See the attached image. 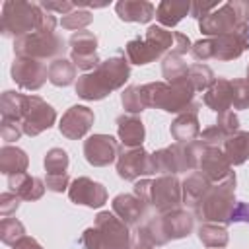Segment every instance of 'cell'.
<instances>
[{"instance_id":"cell-1","label":"cell","mask_w":249,"mask_h":249,"mask_svg":"<svg viewBox=\"0 0 249 249\" xmlns=\"http://www.w3.org/2000/svg\"><path fill=\"white\" fill-rule=\"evenodd\" d=\"M54 109L41 97H27L16 91H4L2 95V119L16 123L21 121V128L29 136H35L49 128L54 123Z\"/></svg>"},{"instance_id":"cell-2","label":"cell","mask_w":249,"mask_h":249,"mask_svg":"<svg viewBox=\"0 0 249 249\" xmlns=\"http://www.w3.org/2000/svg\"><path fill=\"white\" fill-rule=\"evenodd\" d=\"M2 33L6 37H23L35 31L54 33L56 19L53 14L43 12L41 4L29 2H4L2 6Z\"/></svg>"},{"instance_id":"cell-3","label":"cell","mask_w":249,"mask_h":249,"mask_svg":"<svg viewBox=\"0 0 249 249\" xmlns=\"http://www.w3.org/2000/svg\"><path fill=\"white\" fill-rule=\"evenodd\" d=\"M128 78V64L124 58H109L101 62L93 74H86L78 80L76 91L84 99H101L111 89L123 86Z\"/></svg>"},{"instance_id":"cell-4","label":"cell","mask_w":249,"mask_h":249,"mask_svg":"<svg viewBox=\"0 0 249 249\" xmlns=\"http://www.w3.org/2000/svg\"><path fill=\"white\" fill-rule=\"evenodd\" d=\"M249 23V2H226L212 10L208 16L198 19L200 31L204 35H228V33H247Z\"/></svg>"},{"instance_id":"cell-5","label":"cell","mask_w":249,"mask_h":249,"mask_svg":"<svg viewBox=\"0 0 249 249\" xmlns=\"http://www.w3.org/2000/svg\"><path fill=\"white\" fill-rule=\"evenodd\" d=\"M82 245L86 249H128L130 233L124 222L109 212H101L95 226L84 231Z\"/></svg>"},{"instance_id":"cell-6","label":"cell","mask_w":249,"mask_h":249,"mask_svg":"<svg viewBox=\"0 0 249 249\" xmlns=\"http://www.w3.org/2000/svg\"><path fill=\"white\" fill-rule=\"evenodd\" d=\"M173 41H175V33L165 31L160 25H152L142 39L138 37L126 45V56L134 64H148L154 58H160L167 49H171Z\"/></svg>"},{"instance_id":"cell-7","label":"cell","mask_w":249,"mask_h":249,"mask_svg":"<svg viewBox=\"0 0 249 249\" xmlns=\"http://www.w3.org/2000/svg\"><path fill=\"white\" fill-rule=\"evenodd\" d=\"M233 187H235V177L230 175L226 183L208 189V193L198 200L195 206L198 216L202 220H220V222H230L231 212H233Z\"/></svg>"},{"instance_id":"cell-8","label":"cell","mask_w":249,"mask_h":249,"mask_svg":"<svg viewBox=\"0 0 249 249\" xmlns=\"http://www.w3.org/2000/svg\"><path fill=\"white\" fill-rule=\"evenodd\" d=\"M247 45H249L247 33H228L195 43L191 53L196 60H206V58L230 60V58H237L247 49Z\"/></svg>"},{"instance_id":"cell-9","label":"cell","mask_w":249,"mask_h":249,"mask_svg":"<svg viewBox=\"0 0 249 249\" xmlns=\"http://www.w3.org/2000/svg\"><path fill=\"white\" fill-rule=\"evenodd\" d=\"M136 195L144 202H152L160 212H171L181 202V187L175 177H160L156 181L136 183Z\"/></svg>"},{"instance_id":"cell-10","label":"cell","mask_w":249,"mask_h":249,"mask_svg":"<svg viewBox=\"0 0 249 249\" xmlns=\"http://www.w3.org/2000/svg\"><path fill=\"white\" fill-rule=\"evenodd\" d=\"M14 51L18 53V56L47 58V56H56V54L64 53V43L56 33L35 31V33H29V35L16 39Z\"/></svg>"},{"instance_id":"cell-11","label":"cell","mask_w":249,"mask_h":249,"mask_svg":"<svg viewBox=\"0 0 249 249\" xmlns=\"http://www.w3.org/2000/svg\"><path fill=\"white\" fill-rule=\"evenodd\" d=\"M47 72L49 70L43 66V62H39L37 58H29V56H18L12 64L14 82H18L21 88H27V89L41 88L47 78Z\"/></svg>"},{"instance_id":"cell-12","label":"cell","mask_w":249,"mask_h":249,"mask_svg":"<svg viewBox=\"0 0 249 249\" xmlns=\"http://www.w3.org/2000/svg\"><path fill=\"white\" fill-rule=\"evenodd\" d=\"M70 45H72V58H74V64L76 66H80L84 70L99 66L97 54H95L97 39H95L93 33H89V31H78V33L72 35Z\"/></svg>"},{"instance_id":"cell-13","label":"cell","mask_w":249,"mask_h":249,"mask_svg":"<svg viewBox=\"0 0 249 249\" xmlns=\"http://www.w3.org/2000/svg\"><path fill=\"white\" fill-rule=\"evenodd\" d=\"M86 160L93 165H107L117 156V142L113 136L107 134H95L86 140L84 144Z\"/></svg>"},{"instance_id":"cell-14","label":"cell","mask_w":249,"mask_h":249,"mask_svg":"<svg viewBox=\"0 0 249 249\" xmlns=\"http://www.w3.org/2000/svg\"><path fill=\"white\" fill-rule=\"evenodd\" d=\"M66 165H68V156L60 148H53L47 158H45V169H47V187L51 191H64L68 183L66 175Z\"/></svg>"},{"instance_id":"cell-15","label":"cell","mask_w":249,"mask_h":249,"mask_svg":"<svg viewBox=\"0 0 249 249\" xmlns=\"http://www.w3.org/2000/svg\"><path fill=\"white\" fill-rule=\"evenodd\" d=\"M117 169H119V175L123 179H136L138 175L154 173L152 156H148L142 148H132L121 156Z\"/></svg>"},{"instance_id":"cell-16","label":"cell","mask_w":249,"mask_h":249,"mask_svg":"<svg viewBox=\"0 0 249 249\" xmlns=\"http://www.w3.org/2000/svg\"><path fill=\"white\" fill-rule=\"evenodd\" d=\"M93 123V113L88 107L76 105L72 107L60 121V132L68 138H80L84 136Z\"/></svg>"},{"instance_id":"cell-17","label":"cell","mask_w":249,"mask_h":249,"mask_svg":"<svg viewBox=\"0 0 249 249\" xmlns=\"http://www.w3.org/2000/svg\"><path fill=\"white\" fill-rule=\"evenodd\" d=\"M70 198L76 204H86V206H101L107 198L105 189L99 183H93L91 179L80 177L72 183L70 187Z\"/></svg>"},{"instance_id":"cell-18","label":"cell","mask_w":249,"mask_h":249,"mask_svg":"<svg viewBox=\"0 0 249 249\" xmlns=\"http://www.w3.org/2000/svg\"><path fill=\"white\" fill-rule=\"evenodd\" d=\"M198 163L202 167V173L208 179H222L224 175L230 173V161L228 158L214 146H206L202 144V152L198 154Z\"/></svg>"},{"instance_id":"cell-19","label":"cell","mask_w":249,"mask_h":249,"mask_svg":"<svg viewBox=\"0 0 249 249\" xmlns=\"http://www.w3.org/2000/svg\"><path fill=\"white\" fill-rule=\"evenodd\" d=\"M113 210L126 224H138L144 216V200L132 195H119L113 200Z\"/></svg>"},{"instance_id":"cell-20","label":"cell","mask_w":249,"mask_h":249,"mask_svg":"<svg viewBox=\"0 0 249 249\" xmlns=\"http://www.w3.org/2000/svg\"><path fill=\"white\" fill-rule=\"evenodd\" d=\"M204 103L218 113H224L233 105V91H231V82L228 80H218L204 95Z\"/></svg>"},{"instance_id":"cell-21","label":"cell","mask_w":249,"mask_h":249,"mask_svg":"<svg viewBox=\"0 0 249 249\" xmlns=\"http://www.w3.org/2000/svg\"><path fill=\"white\" fill-rule=\"evenodd\" d=\"M117 14L121 19L124 21H150L156 14V8L154 4L150 2H119L117 6Z\"/></svg>"},{"instance_id":"cell-22","label":"cell","mask_w":249,"mask_h":249,"mask_svg":"<svg viewBox=\"0 0 249 249\" xmlns=\"http://www.w3.org/2000/svg\"><path fill=\"white\" fill-rule=\"evenodd\" d=\"M10 189L14 193H18L21 198L33 200V198H39L43 195L45 187L37 177H29L27 173H19V175L10 177Z\"/></svg>"},{"instance_id":"cell-23","label":"cell","mask_w":249,"mask_h":249,"mask_svg":"<svg viewBox=\"0 0 249 249\" xmlns=\"http://www.w3.org/2000/svg\"><path fill=\"white\" fill-rule=\"evenodd\" d=\"M191 12V4L189 2H160L156 6V18L163 23V25H175L179 23L187 14Z\"/></svg>"},{"instance_id":"cell-24","label":"cell","mask_w":249,"mask_h":249,"mask_svg":"<svg viewBox=\"0 0 249 249\" xmlns=\"http://www.w3.org/2000/svg\"><path fill=\"white\" fill-rule=\"evenodd\" d=\"M119 136L124 146H138L144 140L142 121L136 117H119Z\"/></svg>"},{"instance_id":"cell-25","label":"cell","mask_w":249,"mask_h":249,"mask_svg":"<svg viewBox=\"0 0 249 249\" xmlns=\"http://www.w3.org/2000/svg\"><path fill=\"white\" fill-rule=\"evenodd\" d=\"M0 167H2V173L10 175V177H12V175L25 173L27 158H25V154H23L19 148L4 146L2 152H0Z\"/></svg>"},{"instance_id":"cell-26","label":"cell","mask_w":249,"mask_h":249,"mask_svg":"<svg viewBox=\"0 0 249 249\" xmlns=\"http://www.w3.org/2000/svg\"><path fill=\"white\" fill-rule=\"evenodd\" d=\"M226 158L230 163H243L249 158V132H237L224 142Z\"/></svg>"},{"instance_id":"cell-27","label":"cell","mask_w":249,"mask_h":249,"mask_svg":"<svg viewBox=\"0 0 249 249\" xmlns=\"http://www.w3.org/2000/svg\"><path fill=\"white\" fill-rule=\"evenodd\" d=\"M210 189V183H208V177L204 173H193L187 181H185V187H183V193H185V200L191 204V206H196L198 200L208 193Z\"/></svg>"},{"instance_id":"cell-28","label":"cell","mask_w":249,"mask_h":249,"mask_svg":"<svg viewBox=\"0 0 249 249\" xmlns=\"http://www.w3.org/2000/svg\"><path fill=\"white\" fill-rule=\"evenodd\" d=\"M47 76H49V80H51L54 86H68V84L74 80V76H76V68H74V64H70L68 60L56 58L54 62H51Z\"/></svg>"},{"instance_id":"cell-29","label":"cell","mask_w":249,"mask_h":249,"mask_svg":"<svg viewBox=\"0 0 249 249\" xmlns=\"http://www.w3.org/2000/svg\"><path fill=\"white\" fill-rule=\"evenodd\" d=\"M196 113H187V115H181L173 126H171V132L177 140H191L193 136L198 134V126H196Z\"/></svg>"},{"instance_id":"cell-30","label":"cell","mask_w":249,"mask_h":249,"mask_svg":"<svg viewBox=\"0 0 249 249\" xmlns=\"http://www.w3.org/2000/svg\"><path fill=\"white\" fill-rule=\"evenodd\" d=\"M198 237L208 247H224L228 243V233L224 228L218 226H202L198 231Z\"/></svg>"},{"instance_id":"cell-31","label":"cell","mask_w":249,"mask_h":249,"mask_svg":"<svg viewBox=\"0 0 249 249\" xmlns=\"http://www.w3.org/2000/svg\"><path fill=\"white\" fill-rule=\"evenodd\" d=\"M187 78H189V82H191V86L195 89H202V88L210 86V82H212V70L208 66H204V64H193L189 68Z\"/></svg>"},{"instance_id":"cell-32","label":"cell","mask_w":249,"mask_h":249,"mask_svg":"<svg viewBox=\"0 0 249 249\" xmlns=\"http://www.w3.org/2000/svg\"><path fill=\"white\" fill-rule=\"evenodd\" d=\"M21 237H23V226L14 218H4L2 220V239H4V243H16Z\"/></svg>"},{"instance_id":"cell-33","label":"cell","mask_w":249,"mask_h":249,"mask_svg":"<svg viewBox=\"0 0 249 249\" xmlns=\"http://www.w3.org/2000/svg\"><path fill=\"white\" fill-rule=\"evenodd\" d=\"M231 91H233V107L243 109L249 105V82L245 80L231 82Z\"/></svg>"},{"instance_id":"cell-34","label":"cell","mask_w":249,"mask_h":249,"mask_svg":"<svg viewBox=\"0 0 249 249\" xmlns=\"http://www.w3.org/2000/svg\"><path fill=\"white\" fill-rule=\"evenodd\" d=\"M123 105L126 111L130 113H138L144 109V101H142V93H140V88H128L124 93H123Z\"/></svg>"},{"instance_id":"cell-35","label":"cell","mask_w":249,"mask_h":249,"mask_svg":"<svg viewBox=\"0 0 249 249\" xmlns=\"http://www.w3.org/2000/svg\"><path fill=\"white\" fill-rule=\"evenodd\" d=\"M91 21V14L89 12H70L62 18V27L66 29H78V27H84Z\"/></svg>"},{"instance_id":"cell-36","label":"cell","mask_w":249,"mask_h":249,"mask_svg":"<svg viewBox=\"0 0 249 249\" xmlns=\"http://www.w3.org/2000/svg\"><path fill=\"white\" fill-rule=\"evenodd\" d=\"M19 126H21V124L16 123V121H6V119H2V138H4L6 142L18 140L19 134L23 132V128H19Z\"/></svg>"},{"instance_id":"cell-37","label":"cell","mask_w":249,"mask_h":249,"mask_svg":"<svg viewBox=\"0 0 249 249\" xmlns=\"http://www.w3.org/2000/svg\"><path fill=\"white\" fill-rule=\"evenodd\" d=\"M41 8H43V10H47V12H49V10L62 12V14L66 16V14H70V10H74V8H76V4H74V2H62V4H60V2H43V4H41Z\"/></svg>"},{"instance_id":"cell-38","label":"cell","mask_w":249,"mask_h":249,"mask_svg":"<svg viewBox=\"0 0 249 249\" xmlns=\"http://www.w3.org/2000/svg\"><path fill=\"white\" fill-rule=\"evenodd\" d=\"M0 200H2V216H8L12 210H16V208L19 206L18 196H14V195H10V193H4Z\"/></svg>"},{"instance_id":"cell-39","label":"cell","mask_w":249,"mask_h":249,"mask_svg":"<svg viewBox=\"0 0 249 249\" xmlns=\"http://www.w3.org/2000/svg\"><path fill=\"white\" fill-rule=\"evenodd\" d=\"M230 222H249V204H237L231 212Z\"/></svg>"},{"instance_id":"cell-40","label":"cell","mask_w":249,"mask_h":249,"mask_svg":"<svg viewBox=\"0 0 249 249\" xmlns=\"http://www.w3.org/2000/svg\"><path fill=\"white\" fill-rule=\"evenodd\" d=\"M14 249H41V245H39L35 239L23 235L21 239H18V241L14 243Z\"/></svg>"},{"instance_id":"cell-41","label":"cell","mask_w":249,"mask_h":249,"mask_svg":"<svg viewBox=\"0 0 249 249\" xmlns=\"http://www.w3.org/2000/svg\"><path fill=\"white\" fill-rule=\"evenodd\" d=\"M136 249H152V247H144V245H138Z\"/></svg>"},{"instance_id":"cell-42","label":"cell","mask_w":249,"mask_h":249,"mask_svg":"<svg viewBox=\"0 0 249 249\" xmlns=\"http://www.w3.org/2000/svg\"><path fill=\"white\" fill-rule=\"evenodd\" d=\"M247 78H249V68H247ZM247 82H249V80H247Z\"/></svg>"},{"instance_id":"cell-43","label":"cell","mask_w":249,"mask_h":249,"mask_svg":"<svg viewBox=\"0 0 249 249\" xmlns=\"http://www.w3.org/2000/svg\"><path fill=\"white\" fill-rule=\"evenodd\" d=\"M247 39H249V31H247Z\"/></svg>"}]
</instances>
